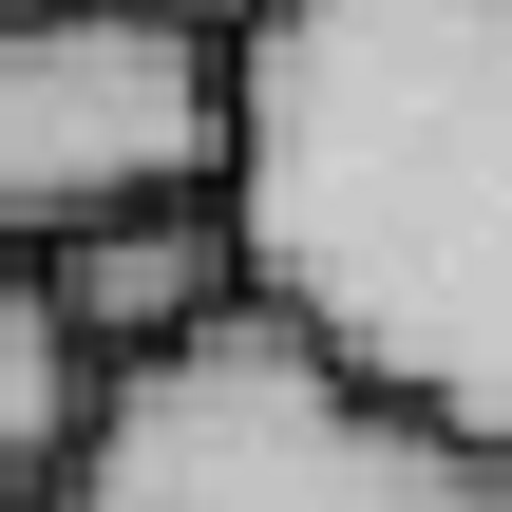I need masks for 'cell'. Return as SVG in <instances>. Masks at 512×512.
<instances>
[{
  "instance_id": "1",
  "label": "cell",
  "mask_w": 512,
  "mask_h": 512,
  "mask_svg": "<svg viewBox=\"0 0 512 512\" xmlns=\"http://www.w3.org/2000/svg\"><path fill=\"white\" fill-rule=\"evenodd\" d=\"M228 209L247 285L512 456V0H266Z\"/></svg>"
},
{
  "instance_id": "2",
  "label": "cell",
  "mask_w": 512,
  "mask_h": 512,
  "mask_svg": "<svg viewBox=\"0 0 512 512\" xmlns=\"http://www.w3.org/2000/svg\"><path fill=\"white\" fill-rule=\"evenodd\" d=\"M38 512H512V456L342 361L285 285H247L95 380Z\"/></svg>"
},
{
  "instance_id": "3",
  "label": "cell",
  "mask_w": 512,
  "mask_h": 512,
  "mask_svg": "<svg viewBox=\"0 0 512 512\" xmlns=\"http://www.w3.org/2000/svg\"><path fill=\"white\" fill-rule=\"evenodd\" d=\"M247 152V19L190 0H0V228L57 247L152 190H228Z\"/></svg>"
},
{
  "instance_id": "4",
  "label": "cell",
  "mask_w": 512,
  "mask_h": 512,
  "mask_svg": "<svg viewBox=\"0 0 512 512\" xmlns=\"http://www.w3.org/2000/svg\"><path fill=\"white\" fill-rule=\"evenodd\" d=\"M38 266H57L76 342H95V361H133V342H171V323L247 304V209H228V190H152V209H95V228H57Z\"/></svg>"
},
{
  "instance_id": "5",
  "label": "cell",
  "mask_w": 512,
  "mask_h": 512,
  "mask_svg": "<svg viewBox=\"0 0 512 512\" xmlns=\"http://www.w3.org/2000/svg\"><path fill=\"white\" fill-rule=\"evenodd\" d=\"M95 380H114V361L76 342V304H57V266H38V247L0 228V494H19V512H38V475L76 456V418H95Z\"/></svg>"
},
{
  "instance_id": "6",
  "label": "cell",
  "mask_w": 512,
  "mask_h": 512,
  "mask_svg": "<svg viewBox=\"0 0 512 512\" xmlns=\"http://www.w3.org/2000/svg\"><path fill=\"white\" fill-rule=\"evenodd\" d=\"M190 19H266V0H190Z\"/></svg>"
}]
</instances>
